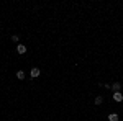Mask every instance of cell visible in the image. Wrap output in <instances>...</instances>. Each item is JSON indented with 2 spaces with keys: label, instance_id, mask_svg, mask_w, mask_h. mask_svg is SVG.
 Listing matches in <instances>:
<instances>
[{
  "label": "cell",
  "instance_id": "6da1fadb",
  "mask_svg": "<svg viewBox=\"0 0 123 121\" xmlns=\"http://www.w3.org/2000/svg\"><path fill=\"white\" fill-rule=\"evenodd\" d=\"M17 52H18V54H25V52H26V46H25V44H17Z\"/></svg>",
  "mask_w": 123,
  "mask_h": 121
},
{
  "label": "cell",
  "instance_id": "7a4b0ae2",
  "mask_svg": "<svg viewBox=\"0 0 123 121\" xmlns=\"http://www.w3.org/2000/svg\"><path fill=\"white\" fill-rule=\"evenodd\" d=\"M110 88L113 90V93H115V92H122V84H120V82H115V84L112 85Z\"/></svg>",
  "mask_w": 123,
  "mask_h": 121
},
{
  "label": "cell",
  "instance_id": "3957f363",
  "mask_svg": "<svg viewBox=\"0 0 123 121\" xmlns=\"http://www.w3.org/2000/svg\"><path fill=\"white\" fill-rule=\"evenodd\" d=\"M113 100L115 102H122L123 100V93L122 92H115L113 93Z\"/></svg>",
  "mask_w": 123,
  "mask_h": 121
},
{
  "label": "cell",
  "instance_id": "277c9868",
  "mask_svg": "<svg viewBox=\"0 0 123 121\" xmlns=\"http://www.w3.org/2000/svg\"><path fill=\"white\" fill-rule=\"evenodd\" d=\"M39 72H41V70H39L38 67H33L30 74H31V77H33V79H36V77H38V75H39Z\"/></svg>",
  "mask_w": 123,
  "mask_h": 121
},
{
  "label": "cell",
  "instance_id": "5b68a950",
  "mask_svg": "<svg viewBox=\"0 0 123 121\" xmlns=\"http://www.w3.org/2000/svg\"><path fill=\"white\" fill-rule=\"evenodd\" d=\"M118 120H120V116L117 113H110L108 115V121H118Z\"/></svg>",
  "mask_w": 123,
  "mask_h": 121
},
{
  "label": "cell",
  "instance_id": "8992f818",
  "mask_svg": "<svg viewBox=\"0 0 123 121\" xmlns=\"http://www.w3.org/2000/svg\"><path fill=\"white\" fill-rule=\"evenodd\" d=\"M102 103H104V97L102 95H97L95 97V105H102Z\"/></svg>",
  "mask_w": 123,
  "mask_h": 121
},
{
  "label": "cell",
  "instance_id": "52a82bcc",
  "mask_svg": "<svg viewBox=\"0 0 123 121\" xmlns=\"http://www.w3.org/2000/svg\"><path fill=\"white\" fill-rule=\"evenodd\" d=\"M17 79L23 80V79H25V72H23V70H18V72H17Z\"/></svg>",
  "mask_w": 123,
  "mask_h": 121
},
{
  "label": "cell",
  "instance_id": "ba28073f",
  "mask_svg": "<svg viewBox=\"0 0 123 121\" xmlns=\"http://www.w3.org/2000/svg\"><path fill=\"white\" fill-rule=\"evenodd\" d=\"M12 41H13V43H17V44H18V41H20V38L17 36V35H13V36H12Z\"/></svg>",
  "mask_w": 123,
  "mask_h": 121
}]
</instances>
